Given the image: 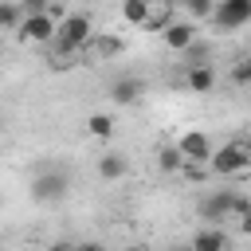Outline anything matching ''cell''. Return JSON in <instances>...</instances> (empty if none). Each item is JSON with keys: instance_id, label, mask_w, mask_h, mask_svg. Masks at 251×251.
<instances>
[{"instance_id": "cell-24", "label": "cell", "mask_w": 251, "mask_h": 251, "mask_svg": "<svg viewBox=\"0 0 251 251\" xmlns=\"http://www.w3.org/2000/svg\"><path fill=\"white\" fill-rule=\"evenodd\" d=\"M51 251H75V243H55Z\"/></svg>"}, {"instance_id": "cell-20", "label": "cell", "mask_w": 251, "mask_h": 251, "mask_svg": "<svg viewBox=\"0 0 251 251\" xmlns=\"http://www.w3.org/2000/svg\"><path fill=\"white\" fill-rule=\"evenodd\" d=\"M212 4H216V0H188V4H184V8H188V20H192V24H196V20H208Z\"/></svg>"}, {"instance_id": "cell-13", "label": "cell", "mask_w": 251, "mask_h": 251, "mask_svg": "<svg viewBox=\"0 0 251 251\" xmlns=\"http://www.w3.org/2000/svg\"><path fill=\"white\" fill-rule=\"evenodd\" d=\"M86 47H94V55H102V59H114V55H122V39L118 35H110V31H94V39L86 43Z\"/></svg>"}, {"instance_id": "cell-6", "label": "cell", "mask_w": 251, "mask_h": 251, "mask_svg": "<svg viewBox=\"0 0 251 251\" xmlns=\"http://www.w3.org/2000/svg\"><path fill=\"white\" fill-rule=\"evenodd\" d=\"M231 196H235V188H208V192L200 196V204H196V216H200L204 224H224V220H231Z\"/></svg>"}, {"instance_id": "cell-9", "label": "cell", "mask_w": 251, "mask_h": 251, "mask_svg": "<svg viewBox=\"0 0 251 251\" xmlns=\"http://www.w3.org/2000/svg\"><path fill=\"white\" fill-rule=\"evenodd\" d=\"M188 251H231V239H227L224 224H204V227L188 239Z\"/></svg>"}, {"instance_id": "cell-17", "label": "cell", "mask_w": 251, "mask_h": 251, "mask_svg": "<svg viewBox=\"0 0 251 251\" xmlns=\"http://www.w3.org/2000/svg\"><path fill=\"white\" fill-rule=\"evenodd\" d=\"M24 20V8L16 0H0V31H16Z\"/></svg>"}, {"instance_id": "cell-15", "label": "cell", "mask_w": 251, "mask_h": 251, "mask_svg": "<svg viewBox=\"0 0 251 251\" xmlns=\"http://www.w3.org/2000/svg\"><path fill=\"white\" fill-rule=\"evenodd\" d=\"M180 165H184V157L176 145H157V169L161 173H180Z\"/></svg>"}, {"instance_id": "cell-12", "label": "cell", "mask_w": 251, "mask_h": 251, "mask_svg": "<svg viewBox=\"0 0 251 251\" xmlns=\"http://www.w3.org/2000/svg\"><path fill=\"white\" fill-rule=\"evenodd\" d=\"M126 173H129V157L126 153H102L98 157V176L102 180H126Z\"/></svg>"}, {"instance_id": "cell-1", "label": "cell", "mask_w": 251, "mask_h": 251, "mask_svg": "<svg viewBox=\"0 0 251 251\" xmlns=\"http://www.w3.org/2000/svg\"><path fill=\"white\" fill-rule=\"evenodd\" d=\"M94 39V20L86 16V12H63L59 20H55V51H59V59H55V67H71V63H63L67 55H75V51H86V43Z\"/></svg>"}, {"instance_id": "cell-25", "label": "cell", "mask_w": 251, "mask_h": 251, "mask_svg": "<svg viewBox=\"0 0 251 251\" xmlns=\"http://www.w3.org/2000/svg\"><path fill=\"white\" fill-rule=\"evenodd\" d=\"M122 251H145V247H137V243H133V247H122Z\"/></svg>"}, {"instance_id": "cell-11", "label": "cell", "mask_w": 251, "mask_h": 251, "mask_svg": "<svg viewBox=\"0 0 251 251\" xmlns=\"http://www.w3.org/2000/svg\"><path fill=\"white\" fill-rule=\"evenodd\" d=\"M184 86H188V94H212V90H216V71H212V63L184 67Z\"/></svg>"}, {"instance_id": "cell-22", "label": "cell", "mask_w": 251, "mask_h": 251, "mask_svg": "<svg viewBox=\"0 0 251 251\" xmlns=\"http://www.w3.org/2000/svg\"><path fill=\"white\" fill-rule=\"evenodd\" d=\"M16 4H20L24 12H43V8H47V0H16Z\"/></svg>"}, {"instance_id": "cell-16", "label": "cell", "mask_w": 251, "mask_h": 251, "mask_svg": "<svg viewBox=\"0 0 251 251\" xmlns=\"http://www.w3.org/2000/svg\"><path fill=\"white\" fill-rule=\"evenodd\" d=\"M145 16H149V0H122V20L129 27H141Z\"/></svg>"}, {"instance_id": "cell-10", "label": "cell", "mask_w": 251, "mask_h": 251, "mask_svg": "<svg viewBox=\"0 0 251 251\" xmlns=\"http://www.w3.org/2000/svg\"><path fill=\"white\" fill-rule=\"evenodd\" d=\"M141 94H145V82L137 75H122V78L110 82V98L118 106H133V102H141Z\"/></svg>"}, {"instance_id": "cell-3", "label": "cell", "mask_w": 251, "mask_h": 251, "mask_svg": "<svg viewBox=\"0 0 251 251\" xmlns=\"http://www.w3.org/2000/svg\"><path fill=\"white\" fill-rule=\"evenodd\" d=\"M251 169V149L243 145V141H227V145H220V149H212V157H208V173L212 176H243Z\"/></svg>"}, {"instance_id": "cell-8", "label": "cell", "mask_w": 251, "mask_h": 251, "mask_svg": "<svg viewBox=\"0 0 251 251\" xmlns=\"http://www.w3.org/2000/svg\"><path fill=\"white\" fill-rule=\"evenodd\" d=\"M192 39H200L192 20H169V24L161 27V43H165L169 51H176V55H180V51H184Z\"/></svg>"}, {"instance_id": "cell-26", "label": "cell", "mask_w": 251, "mask_h": 251, "mask_svg": "<svg viewBox=\"0 0 251 251\" xmlns=\"http://www.w3.org/2000/svg\"><path fill=\"white\" fill-rule=\"evenodd\" d=\"M165 4H180V8H184V4H188V0H165Z\"/></svg>"}, {"instance_id": "cell-23", "label": "cell", "mask_w": 251, "mask_h": 251, "mask_svg": "<svg viewBox=\"0 0 251 251\" xmlns=\"http://www.w3.org/2000/svg\"><path fill=\"white\" fill-rule=\"evenodd\" d=\"M75 251H106V247L94 243V239H82V243H75Z\"/></svg>"}, {"instance_id": "cell-27", "label": "cell", "mask_w": 251, "mask_h": 251, "mask_svg": "<svg viewBox=\"0 0 251 251\" xmlns=\"http://www.w3.org/2000/svg\"><path fill=\"white\" fill-rule=\"evenodd\" d=\"M176 251H188V247H176Z\"/></svg>"}, {"instance_id": "cell-19", "label": "cell", "mask_w": 251, "mask_h": 251, "mask_svg": "<svg viewBox=\"0 0 251 251\" xmlns=\"http://www.w3.org/2000/svg\"><path fill=\"white\" fill-rule=\"evenodd\" d=\"M247 216H251V200H247L243 188H235V196H231V220H247Z\"/></svg>"}, {"instance_id": "cell-18", "label": "cell", "mask_w": 251, "mask_h": 251, "mask_svg": "<svg viewBox=\"0 0 251 251\" xmlns=\"http://www.w3.org/2000/svg\"><path fill=\"white\" fill-rule=\"evenodd\" d=\"M180 176L192 180V184H204L212 173H208V165H200V161H184V165H180Z\"/></svg>"}, {"instance_id": "cell-5", "label": "cell", "mask_w": 251, "mask_h": 251, "mask_svg": "<svg viewBox=\"0 0 251 251\" xmlns=\"http://www.w3.org/2000/svg\"><path fill=\"white\" fill-rule=\"evenodd\" d=\"M208 20L220 27V31H239L251 24V0H216Z\"/></svg>"}, {"instance_id": "cell-7", "label": "cell", "mask_w": 251, "mask_h": 251, "mask_svg": "<svg viewBox=\"0 0 251 251\" xmlns=\"http://www.w3.org/2000/svg\"><path fill=\"white\" fill-rule=\"evenodd\" d=\"M173 145L180 149V157H184V161H200V165H208V157H212V149H216V145H212V137H208L204 129H184Z\"/></svg>"}, {"instance_id": "cell-14", "label": "cell", "mask_w": 251, "mask_h": 251, "mask_svg": "<svg viewBox=\"0 0 251 251\" xmlns=\"http://www.w3.org/2000/svg\"><path fill=\"white\" fill-rule=\"evenodd\" d=\"M86 133H90V137H102V141L114 137V114H102V110L90 114V118H86Z\"/></svg>"}, {"instance_id": "cell-2", "label": "cell", "mask_w": 251, "mask_h": 251, "mask_svg": "<svg viewBox=\"0 0 251 251\" xmlns=\"http://www.w3.org/2000/svg\"><path fill=\"white\" fill-rule=\"evenodd\" d=\"M31 200L35 204H63L67 192H71V173L59 169V165H43L31 173V184H27Z\"/></svg>"}, {"instance_id": "cell-21", "label": "cell", "mask_w": 251, "mask_h": 251, "mask_svg": "<svg viewBox=\"0 0 251 251\" xmlns=\"http://www.w3.org/2000/svg\"><path fill=\"white\" fill-rule=\"evenodd\" d=\"M231 78H235L239 86H247V82H251V59H235V71H231Z\"/></svg>"}, {"instance_id": "cell-4", "label": "cell", "mask_w": 251, "mask_h": 251, "mask_svg": "<svg viewBox=\"0 0 251 251\" xmlns=\"http://www.w3.org/2000/svg\"><path fill=\"white\" fill-rule=\"evenodd\" d=\"M16 31H20L24 43L47 47V43L55 39V12H51V8H43V12H24V20H20Z\"/></svg>"}]
</instances>
